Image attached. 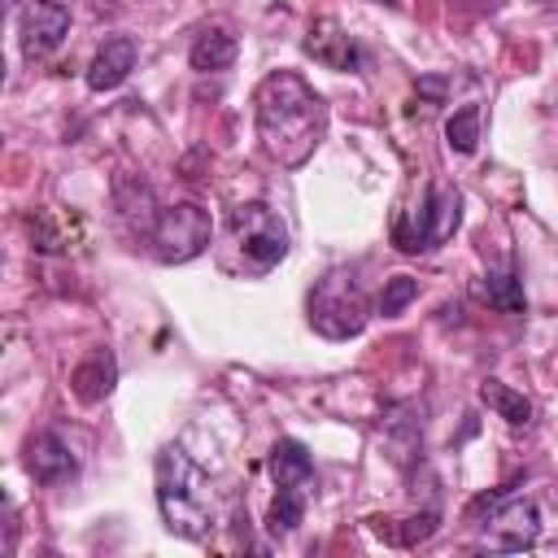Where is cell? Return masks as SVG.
<instances>
[{"instance_id": "22", "label": "cell", "mask_w": 558, "mask_h": 558, "mask_svg": "<svg viewBox=\"0 0 558 558\" xmlns=\"http://www.w3.org/2000/svg\"><path fill=\"white\" fill-rule=\"evenodd\" d=\"M506 0H449V9H462V13H501Z\"/></svg>"}, {"instance_id": "5", "label": "cell", "mask_w": 558, "mask_h": 558, "mask_svg": "<svg viewBox=\"0 0 558 558\" xmlns=\"http://www.w3.org/2000/svg\"><path fill=\"white\" fill-rule=\"evenodd\" d=\"M458 222H462V196L449 183H432L414 214H397L392 244L401 253H427V248L445 244L458 231Z\"/></svg>"}, {"instance_id": "11", "label": "cell", "mask_w": 558, "mask_h": 558, "mask_svg": "<svg viewBox=\"0 0 558 558\" xmlns=\"http://www.w3.org/2000/svg\"><path fill=\"white\" fill-rule=\"evenodd\" d=\"M135 57H140V44L131 35H113L100 44V52L92 57L87 65V87L92 92H113L126 83V74L135 70Z\"/></svg>"}, {"instance_id": "17", "label": "cell", "mask_w": 558, "mask_h": 558, "mask_svg": "<svg viewBox=\"0 0 558 558\" xmlns=\"http://www.w3.org/2000/svg\"><path fill=\"white\" fill-rule=\"evenodd\" d=\"M480 401H484L488 410H497L510 427H523V423L532 418V401H527L523 392L506 388L501 379H484V384H480Z\"/></svg>"}, {"instance_id": "3", "label": "cell", "mask_w": 558, "mask_h": 558, "mask_svg": "<svg viewBox=\"0 0 558 558\" xmlns=\"http://www.w3.org/2000/svg\"><path fill=\"white\" fill-rule=\"evenodd\" d=\"M371 310H366V292L353 279V270H327L314 292H310V327L327 340H349L366 327Z\"/></svg>"}, {"instance_id": "13", "label": "cell", "mask_w": 558, "mask_h": 558, "mask_svg": "<svg viewBox=\"0 0 558 558\" xmlns=\"http://www.w3.org/2000/svg\"><path fill=\"white\" fill-rule=\"evenodd\" d=\"M113 384H118V362H113L109 349H92V353L70 371V388H74V397L87 401V405L105 401V397L113 392Z\"/></svg>"}, {"instance_id": "24", "label": "cell", "mask_w": 558, "mask_h": 558, "mask_svg": "<svg viewBox=\"0 0 558 558\" xmlns=\"http://www.w3.org/2000/svg\"><path fill=\"white\" fill-rule=\"evenodd\" d=\"M9 4H17V0H9Z\"/></svg>"}, {"instance_id": "21", "label": "cell", "mask_w": 558, "mask_h": 558, "mask_svg": "<svg viewBox=\"0 0 558 558\" xmlns=\"http://www.w3.org/2000/svg\"><path fill=\"white\" fill-rule=\"evenodd\" d=\"M414 296H418V279H410V275H392V279H384V292H379L375 310H379L384 318H392V314H401Z\"/></svg>"}, {"instance_id": "7", "label": "cell", "mask_w": 558, "mask_h": 558, "mask_svg": "<svg viewBox=\"0 0 558 558\" xmlns=\"http://www.w3.org/2000/svg\"><path fill=\"white\" fill-rule=\"evenodd\" d=\"M209 235H214L209 214H205L201 205L183 201V205L161 209V218H157V227H153L148 244H153L157 262H192L196 253H205Z\"/></svg>"}, {"instance_id": "12", "label": "cell", "mask_w": 558, "mask_h": 558, "mask_svg": "<svg viewBox=\"0 0 558 558\" xmlns=\"http://www.w3.org/2000/svg\"><path fill=\"white\" fill-rule=\"evenodd\" d=\"M113 209H118V222L131 235H140V240H148L153 227H157V218H161V209L153 201V187L140 183V179H118L113 183Z\"/></svg>"}, {"instance_id": "2", "label": "cell", "mask_w": 558, "mask_h": 558, "mask_svg": "<svg viewBox=\"0 0 558 558\" xmlns=\"http://www.w3.org/2000/svg\"><path fill=\"white\" fill-rule=\"evenodd\" d=\"M157 506H161L166 527L183 541H205L214 532L209 484L196 471V462L187 458V449H179V445H166L157 453Z\"/></svg>"}, {"instance_id": "19", "label": "cell", "mask_w": 558, "mask_h": 558, "mask_svg": "<svg viewBox=\"0 0 558 558\" xmlns=\"http://www.w3.org/2000/svg\"><path fill=\"white\" fill-rule=\"evenodd\" d=\"M305 497H310V493H296V488H279V493H275V501H270L266 527H270L275 536H288V532H296V523L305 519Z\"/></svg>"}, {"instance_id": "9", "label": "cell", "mask_w": 558, "mask_h": 558, "mask_svg": "<svg viewBox=\"0 0 558 558\" xmlns=\"http://www.w3.org/2000/svg\"><path fill=\"white\" fill-rule=\"evenodd\" d=\"M301 48H305V57H314V61L327 65V70H357V65H362V48H357V39H353L336 17H318V22H310Z\"/></svg>"}, {"instance_id": "4", "label": "cell", "mask_w": 558, "mask_h": 558, "mask_svg": "<svg viewBox=\"0 0 558 558\" xmlns=\"http://www.w3.org/2000/svg\"><path fill=\"white\" fill-rule=\"evenodd\" d=\"M471 523L480 527L484 549H532L541 541V514L532 501L510 497V493H488L471 506Z\"/></svg>"}, {"instance_id": "15", "label": "cell", "mask_w": 558, "mask_h": 558, "mask_svg": "<svg viewBox=\"0 0 558 558\" xmlns=\"http://www.w3.org/2000/svg\"><path fill=\"white\" fill-rule=\"evenodd\" d=\"M235 52H240V48H235V35H227L222 26H205V31L196 35L187 61H192V70L214 74V70H227V65L235 61Z\"/></svg>"}, {"instance_id": "20", "label": "cell", "mask_w": 558, "mask_h": 558, "mask_svg": "<svg viewBox=\"0 0 558 558\" xmlns=\"http://www.w3.org/2000/svg\"><path fill=\"white\" fill-rule=\"evenodd\" d=\"M445 140H449L453 153H475V144H480V105H462L445 122Z\"/></svg>"}, {"instance_id": "16", "label": "cell", "mask_w": 558, "mask_h": 558, "mask_svg": "<svg viewBox=\"0 0 558 558\" xmlns=\"http://www.w3.org/2000/svg\"><path fill=\"white\" fill-rule=\"evenodd\" d=\"M436 523H440V514H436V510H423V514H410V519H371V532L384 536L388 545L410 549V545L427 541V536L436 532Z\"/></svg>"}, {"instance_id": "10", "label": "cell", "mask_w": 558, "mask_h": 558, "mask_svg": "<svg viewBox=\"0 0 558 558\" xmlns=\"http://www.w3.org/2000/svg\"><path fill=\"white\" fill-rule=\"evenodd\" d=\"M22 462H26L35 484H61V480H70L78 471V458L70 453V445L57 432H35L26 440V449H22Z\"/></svg>"}, {"instance_id": "1", "label": "cell", "mask_w": 558, "mask_h": 558, "mask_svg": "<svg viewBox=\"0 0 558 558\" xmlns=\"http://www.w3.org/2000/svg\"><path fill=\"white\" fill-rule=\"evenodd\" d=\"M257 113V140L270 161L296 170L314 157V148L327 135V105L323 96L292 70H275L253 92Z\"/></svg>"}, {"instance_id": "6", "label": "cell", "mask_w": 558, "mask_h": 558, "mask_svg": "<svg viewBox=\"0 0 558 558\" xmlns=\"http://www.w3.org/2000/svg\"><path fill=\"white\" fill-rule=\"evenodd\" d=\"M231 240H235L240 257L248 262V270H257V275H266L270 266H279L288 257V227L262 201H244L231 209Z\"/></svg>"}, {"instance_id": "18", "label": "cell", "mask_w": 558, "mask_h": 558, "mask_svg": "<svg viewBox=\"0 0 558 558\" xmlns=\"http://www.w3.org/2000/svg\"><path fill=\"white\" fill-rule=\"evenodd\" d=\"M480 296H484L488 305L506 310V314H519V310H523V279H519L514 270H488V275L480 279Z\"/></svg>"}, {"instance_id": "14", "label": "cell", "mask_w": 558, "mask_h": 558, "mask_svg": "<svg viewBox=\"0 0 558 558\" xmlns=\"http://www.w3.org/2000/svg\"><path fill=\"white\" fill-rule=\"evenodd\" d=\"M270 475H275V488H296V493H310L314 488V458L301 440L283 436L270 445Z\"/></svg>"}, {"instance_id": "23", "label": "cell", "mask_w": 558, "mask_h": 558, "mask_svg": "<svg viewBox=\"0 0 558 558\" xmlns=\"http://www.w3.org/2000/svg\"><path fill=\"white\" fill-rule=\"evenodd\" d=\"M445 92H449V83H445V78H436V74L418 78V96H427V100H440Z\"/></svg>"}, {"instance_id": "8", "label": "cell", "mask_w": 558, "mask_h": 558, "mask_svg": "<svg viewBox=\"0 0 558 558\" xmlns=\"http://www.w3.org/2000/svg\"><path fill=\"white\" fill-rule=\"evenodd\" d=\"M65 35H70V9L61 0H31L17 17V44L26 61L57 52Z\"/></svg>"}]
</instances>
